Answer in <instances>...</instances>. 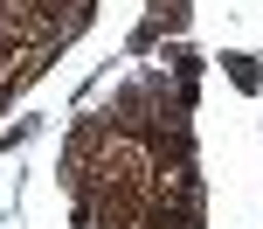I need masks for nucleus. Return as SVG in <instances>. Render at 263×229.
<instances>
[{
  "label": "nucleus",
  "mask_w": 263,
  "mask_h": 229,
  "mask_svg": "<svg viewBox=\"0 0 263 229\" xmlns=\"http://www.w3.org/2000/svg\"><path fill=\"white\" fill-rule=\"evenodd\" d=\"M229 77H236L242 91H256V56H229Z\"/></svg>",
  "instance_id": "1"
}]
</instances>
